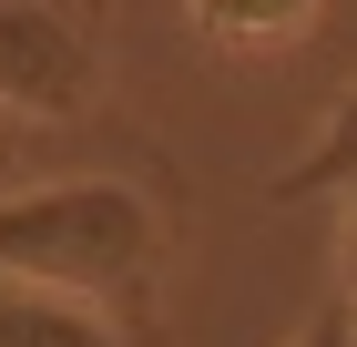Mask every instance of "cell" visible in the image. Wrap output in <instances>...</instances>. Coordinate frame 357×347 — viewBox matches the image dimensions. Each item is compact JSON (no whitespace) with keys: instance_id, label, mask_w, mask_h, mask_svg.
<instances>
[{"instance_id":"cell-7","label":"cell","mask_w":357,"mask_h":347,"mask_svg":"<svg viewBox=\"0 0 357 347\" xmlns=\"http://www.w3.org/2000/svg\"><path fill=\"white\" fill-rule=\"evenodd\" d=\"M337 276H347V296H357V184H347V245H337Z\"/></svg>"},{"instance_id":"cell-2","label":"cell","mask_w":357,"mask_h":347,"mask_svg":"<svg viewBox=\"0 0 357 347\" xmlns=\"http://www.w3.org/2000/svg\"><path fill=\"white\" fill-rule=\"evenodd\" d=\"M0 103L31 123H82L102 103V52L61 0H0Z\"/></svg>"},{"instance_id":"cell-6","label":"cell","mask_w":357,"mask_h":347,"mask_svg":"<svg viewBox=\"0 0 357 347\" xmlns=\"http://www.w3.org/2000/svg\"><path fill=\"white\" fill-rule=\"evenodd\" d=\"M296 347H357V307H347V296H327V307L296 327Z\"/></svg>"},{"instance_id":"cell-5","label":"cell","mask_w":357,"mask_h":347,"mask_svg":"<svg viewBox=\"0 0 357 347\" xmlns=\"http://www.w3.org/2000/svg\"><path fill=\"white\" fill-rule=\"evenodd\" d=\"M61 133H72V123H31V112L0 103V194L31 184V174H61Z\"/></svg>"},{"instance_id":"cell-8","label":"cell","mask_w":357,"mask_h":347,"mask_svg":"<svg viewBox=\"0 0 357 347\" xmlns=\"http://www.w3.org/2000/svg\"><path fill=\"white\" fill-rule=\"evenodd\" d=\"M347 307H357V296H347Z\"/></svg>"},{"instance_id":"cell-4","label":"cell","mask_w":357,"mask_h":347,"mask_svg":"<svg viewBox=\"0 0 357 347\" xmlns=\"http://www.w3.org/2000/svg\"><path fill=\"white\" fill-rule=\"evenodd\" d=\"M347 184H357V92H337V112L317 123V143H306L266 194L275 205H306V194H347Z\"/></svg>"},{"instance_id":"cell-1","label":"cell","mask_w":357,"mask_h":347,"mask_svg":"<svg viewBox=\"0 0 357 347\" xmlns=\"http://www.w3.org/2000/svg\"><path fill=\"white\" fill-rule=\"evenodd\" d=\"M0 276L143 317V296L164 276V205L123 174H72V163L31 174V184L0 194Z\"/></svg>"},{"instance_id":"cell-3","label":"cell","mask_w":357,"mask_h":347,"mask_svg":"<svg viewBox=\"0 0 357 347\" xmlns=\"http://www.w3.org/2000/svg\"><path fill=\"white\" fill-rule=\"evenodd\" d=\"M0 347H133V327L112 317V307L61 296V286L0 276Z\"/></svg>"}]
</instances>
